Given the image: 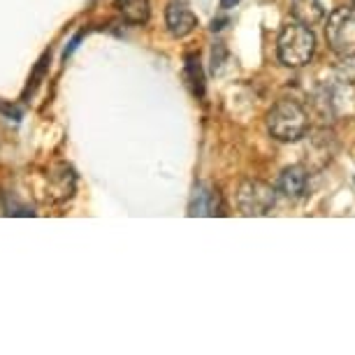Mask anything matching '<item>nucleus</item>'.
Here are the masks:
<instances>
[{
    "instance_id": "9b49d317",
    "label": "nucleus",
    "mask_w": 355,
    "mask_h": 355,
    "mask_svg": "<svg viewBox=\"0 0 355 355\" xmlns=\"http://www.w3.org/2000/svg\"><path fill=\"white\" fill-rule=\"evenodd\" d=\"M114 8L125 21L132 26H142L151 17V3L149 0H114Z\"/></svg>"
},
{
    "instance_id": "4468645a",
    "label": "nucleus",
    "mask_w": 355,
    "mask_h": 355,
    "mask_svg": "<svg viewBox=\"0 0 355 355\" xmlns=\"http://www.w3.org/2000/svg\"><path fill=\"white\" fill-rule=\"evenodd\" d=\"M337 75L341 84H355V53L353 56H339Z\"/></svg>"
},
{
    "instance_id": "a211bd4d",
    "label": "nucleus",
    "mask_w": 355,
    "mask_h": 355,
    "mask_svg": "<svg viewBox=\"0 0 355 355\" xmlns=\"http://www.w3.org/2000/svg\"><path fill=\"white\" fill-rule=\"evenodd\" d=\"M353 5H355V0H353Z\"/></svg>"
},
{
    "instance_id": "1a4fd4ad",
    "label": "nucleus",
    "mask_w": 355,
    "mask_h": 355,
    "mask_svg": "<svg viewBox=\"0 0 355 355\" xmlns=\"http://www.w3.org/2000/svg\"><path fill=\"white\" fill-rule=\"evenodd\" d=\"M220 209H223V202H220L218 189L209 184H198L189 205L191 216H218V214H223Z\"/></svg>"
},
{
    "instance_id": "9d476101",
    "label": "nucleus",
    "mask_w": 355,
    "mask_h": 355,
    "mask_svg": "<svg viewBox=\"0 0 355 355\" xmlns=\"http://www.w3.org/2000/svg\"><path fill=\"white\" fill-rule=\"evenodd\" d=\"M291 15L295 21L316 26L325 19V8L320 0H291Z\"/></svg>"
},
{
    "instance_id": "423d86ee",
    "label": "nucleus",
    "mask_w": 355,
    "mask_h": 355,
    "mask_svg": "<svg viewBox=\"0 0 355 355\" xmlns=\"http://www.w3.org/2000/svg\"><path fill=\"white\" fill-rule=\"evenodd\" d=\"M337 146H339L337 137H334L332 130L320 128L313 132L304 144V160H306V165H309V170H323V167L334 158Z\"/></svg>"
},
{
    "instance_id": "f03ea898",
    "label": "nucleus",
    "mask_w": 355,
    "mask_h": 355,
    "mask_svg": "<svg viewBox=\"0 0 355 355\" xmlns=\"http://www.w3.org/2000/svg\"><path fill=\"white\" fill-rule=\"evenodd\" d=\"M313 53H316V35H313L311 26H304L300 21L286 24L277 37V56L281 65L286 68H304L311 63Z\"/></svg>"
},
{
    "instance_id": "6e6552de",
    "label": "nucleus",
    "mask_w": 355,
    "mask_h": 355,
    "mask_svg": "<svg viewBox=\"0 0 355 355\" xmlns=\"http://www.w3.org/2000/svg\"><path fill=\"white\" fill-rule=\"evenodd\" d=\"M309 186V167L306 165H291L279 174L277 191L288 200H302Z\"/></svg>"
},
{
    "instance_id": "39448f33",
    "label": "nucleus",
    "mask_w": 355,
    "mask_h": 355,
    "mask_svg": "<svg viewBox=\"0 0 355 355\" xmlns=\"http://www.w3.org/2000/svg\"><path fill=\"white\" fill-rule=\"evenodd\" d=\"M77 191V174L68 163H56L46 174V200L51 205H61L70 200Z\"/></svg>"
},
{
    "instance_id": "7ed1b4c3",
    "label": "nucleus",
    "mask_w": 355,
    "mask_h": 355,
    "mask_svg": "<svg viewBox=\"0 0 355 355\" xmlns=\"http://www.w3.org/2000/svg\"><path fill=\"white\" fill-rule=\"evenodd\" d=\"M325 40L337 56H353L355 53V5L337 8L327 17Z\"/></svg>"
},
{
    "instance_id": "f3484780",
    "label": "nucleus",
    "mask_w": 355,
    "mask_h": 355,
    "mask_svg": "<svg viewBox=\"0 0 355 355\" xmlns=\"http://www.w3.org/2000/svg\"><path fill=\"white\" fill-rule=\"evenodd\" d=\"M0 214H5V196L0 193Z\"/></svg>"
},
{
    "instance_id": "ddd939ff",
    "label": "nucleus",
    "mask_w": 355,
    "mask_h": 355,
    "mask_svg": "<svg viewBox=\"0 0 355 355\" xmlns=\"http://www.w3.org/2000/svg\"><path fill=\"white\" fill-rule=\"evenodd\" d=\"M49 51L46 53H42V58L37 61V65H35V70H33V75H31V79H28V86H26V91H24V96H28V93H35V89L40 84H42V79H44V72H46V68H49Z\"/></svg>"
},
{
    "instance_id": "dca6fc26",
    "label": "nucleus",
    "mask_w": 355,
    "mask_h": 355,
    "mask_svg": "<svg viewBox=\"0 0 355 355\" xmlns=\"http://www.w3.org/2000/svg\"><path fill=\"white\" fill-rule=\"evenodd\" d=\"M237 3H239V0H220V8H223V10H230L232 5H237Z\"/></svg>"
},
{
    "instance_id": "0eeeda50",
    "label": "nucleus",
    "mask_w": 355,
    "mask_h": 355,
    "mask_svg": "<svg viewBox=\"0 0 355 355\" xmlns=\"http://www.w3.org/2000/svg\"><path fill=\"white\" fill-rule=\"evenodd\" d=\"M165 26L172 37H186L198 28V17L193 15L189 0H170L167 3Z\"/></svg>"
},
{
    "instance_id": "2eb2a0df",
    "label": "nucleus",
    "mask_w": 355,
    "mask_h": 355,
    "mask_svg": "<svg viewBox=\"0 0 355 355\" xmlns=\"http://www.w3.org/2000/svg\"><path fill=\"white\" fill-rule=\"evenodd\" d=\"M0 114H5L8 119H15V121H21V116H24V112L19 110L17 105L8 103V100H0Z\"/></svg>"
},
{
    "instance_id": "f257e3e1",
    "label": "nucleus",
    "mask_w": 355,
    "mask_h": 355,
    "mask_svg": "<svg viewBox=\"0 0 355 355\" xmlns=\"http://www.w3.org/2000/svg\"><path fill=\"white\" fill-rule=\"evenodd\" d=\"M267 130L279 142H297L309 130V114L293 98H281L267 112Z\"/></svg>"
},
{
    "instance_id": "20e7f679",
    "label": "nucleus",
    "mask_w": 355,
    "mask_h": 355,
    "mask_svg": "<svg viewBox=\"0 0 355 355\" xmlns=\"http://www.w3.org/2000/svg\"><path fill=\"white\" fill-rule=\"evenodd\" d=\"M277 189L263 179H244L237 191V205L244 216H267L277 205Z\"/></svg>"
},
{
    "instance_id": "f8f14e48",
    "label": "nucleus",
    "mask_w": 355,
    "mask_h": 355,
    "mask_svg": "<svg viewBox=\"0 0 355 355\" xmlns=\"http://www.w3.org/2000/svg\"><path fill=\"white\" fill-rule=\"evenodd\" d=\"M184 79H186V86L191 89L193 96H196V98L205 96V75H202V65H200L198 56H189V58H186Z\"/></svg>"
}]
</instances>
